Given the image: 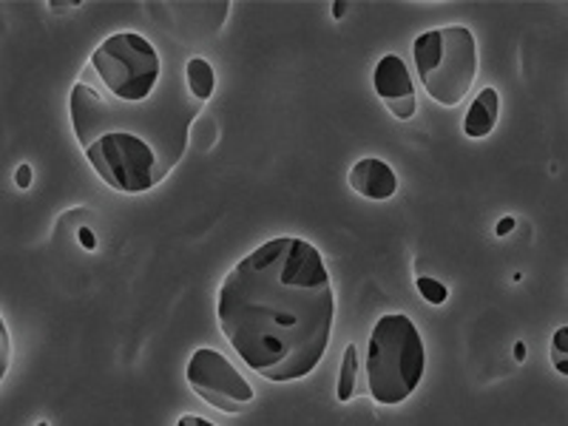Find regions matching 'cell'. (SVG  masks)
I'll use <instances>...</instances> for the list:
<instances>
[{
	"label": "cell",
	"instance_id": "cell-2",
	"mask_svg": "<svg viewBox=\"0 0 568 426\" xmlns=\"http://www.w3.org/2000/svg\"><path fill=\"white\" fill-rule=\"evenodd\" d=\"M222 336L267 382L307 378L324 358L336 322V293L316 245L276 236L222 278Z\"/></svg>",
	"mask_w": 568,
	"mask_h": 426
},
{
	"label": "cell",
	"instance_id": "cell-4",
	"mask_svg": "<svg viewBox=\"0 0 568 426\" xmlns=\"http://www.w3.org/2000/svg\"><path fill=\"white\" fill-rule=\"evenodd\" d=\"M424 91L444 109H458L478 78V43L466 27L429 29L413 45Z\"/></svg>",
	"mask_w": 568,
	"mask_h": 426
},
{
	"label": "cell",
	"instance_id": "cell-17",
	"mask_svg": "<svg viewBox=\"0 0 568 426\" xmlns=\"http://www.w3.org/2000/svg\"><path fill=\"white\" fill-rule=\"evenodd\" d=\"M333 12H336V18L342 20V14L347 12V3H333Z\"/></svg>",
	"mask_w": 568,
	"mask_h": 426
},
{
	"label": "cell",
	"instance_id": "cell-18",
	"mask_svg": "<svg viewBox=\"0 0 568 426\" xmlns=\"http://www.w3.org/2000/svg\"><path fill=\"white\" fill-rule=\"evenodd\" d=\"M515 355H517V362H524V358H526V347H524V344H517Z\"/></svg>",
	"mask_w": 568,
	"mask_h": 426
},
{
	"label": "cell",
	"instance_id": "cell-19",
	"mask_svg": "<svg viewBox=\"0 0 568 426\" xmlns=\"http://www.w3.org/2000/svg\"><path fill=\"white\" fill-rule=\"evenodd\" d=\"M38 426H49V424H45V420H40V424Z\"/></svg>",
	"mask_w": 568,
	"mask_h": 426
},
{
	"label": "cell",
	"instance_id": "cell-12",
	"mask_svg": "<svg viewBox=\"0 0 568 426\" xmlns=\"http://www.w3.org/2000/svg\"><path fill=\"white\" fill-rule=\"evenodd\" d=\"M415 287H418V293H420V296H424L429 304H444L446 298H449V291H446V287L438 282V278L418 276V278H415Z\"/></svg>",
	"mask_w": 568,
	"mask_h": 426
},
{
	"label": "cell",
	"instance_id": "cell-16",
	"mask_svg": "<svg viewBox=\"0 0 568 426\" xmlns=\"http://www.w3.org/2000/svg\"><path fill=\"white\" fill-rule=\"evenodd\" d=\"M80 240H83V247L85 251H94V233H89V231H80Z\"/></svg>",
	"mask_w": 568,
	"mask_h": 426
},
{
	"label": "cell",
	"instance_id": "cell-5",
	"mask_svg": "<svg viewBox=\"0 0 568 426\" xmlns=\"http://www.w3.org/2000/svg\"><path fill=\"white\" fill-rule=\"evenodd\" d=\"M187 384L200 395L205 404L213 409H220L225 415H240L245 413L253 404L256 393H253L251 382L240 369L227 362L220 349L200 347L191 362H187Z\"/></svg>",
	"mask_w": 568,
	"mask_h": 426
},
{
	"label": "cell",
	"instance_id": "cell-10",
	"mask_svg": "<svg viewBox=\"0 0 568 426\" xmlns=\"http://www.w3.org/2000/svg\"><path fill=\"white\" fill-rule=\"evenodd\" d=\"M355 387H358V347H355V344H347L342 367H338L336 398L342 400V404H347V400L355 395Z\"/></svg>",
	"mask_w": 568,
	"mask_h": 426
},
{
	"label": "cell",
	"instance_id": "cell-3",
	"mask_svg": "<svg viewBox=\"0 0 568 426\" xmlns=\"http://www.w3.org/2000/svg\"><path fill=\"white\" fill-rule=\"evenodd\" d=\"M426 349L407 313H387L375 322L367 344V387L375 404L393 407L418 389Z\"/></svg>",
	"mask_w": 568,
	"mask_h": 426
},
{
	"label": "cell",
	"instance_id": "cell-13",
	"mask_svg": "<svg viewBox=\"0 0 568 426\" xmlns=\"http://www.w3.org/2000/svg\"><path fill=\"white\" fill-rule=\"evenodd\" d=\"M14 182H18V187L32 185V169H29V165H20L18 174H14Z\"/></svg>",
	"mask_w": 568,
	"mask_h": 426
},
{
	"label": "cell",
	"instance_id": "cell-6",
	"mask_svg": "<svg viewBox=\"0 0 568 426\" xmlns=\"http://www.w3.org/2000/svg\"><path fill=\"white\" fill-rule=\"evenodd\" d=\"M373 85L375 94H378L382 103L389 109V114L398 116V120H413L415 109H418L415 83L407 63H404L398 54H384V58L375 63Z\"/></svg>",
	"mask_w": 568,
	"mask_h": 426
},
{
	"label": "cell",
	"instance_id": "cell-14",
	"mask_svg": "<svg viewBox=\"0 0 568 426\" xmlns=\"http://www.w3.org/2000/svg\"><path fill=\"white\" fill-rule=\"evenodd\" d=\"M176 426H216V424H211V420L200 418V415H182V418L176 420Z\"/></svg>",
	"mask_w": 568,
	"mask_h": 426
},
{
	"label": "cell",
	"instance_id": "cell-1",
	"mask_svg": "<svg viewBox=\"0 0 568 426\" xmlns=\"http://www.w3.org/2000/svg\"><path fill=\"white\" fill-rule=\"evenodd\" d=\"M202 105L176 49L165 58L145 34L116 32L85 60L69 114L100 180L120 194H145L182 162Z\"/></svg>",
	"mask_w": 568,
	"mask_h": 426
},
{
	"label": "cell",
	"instance_id": "cell-8",
	"mask_svg": "<svg viewBox=\"0 0 568 426\" xmlns=\"http://www.w3.org/2000/svg\"><path fill=\"white\" fill-rule=\"evenodd\" d=\"M497 116H500V98H497L495 89H484L475 98L471 109L464 116V134L471 140H484L495 131Z\"/></svg>",
	"mask_w": 568,
	"mask_h": 426
},
{
	"label": "cell",
	"instance_id": "cell-9",
	"mask_svg": "<svg viewBox=\"0 0 568 426\" xmlns=\"http://www.w3.org/2000/svg\"><path fill=\"white\" fill-rule=\"evenodd\" d=\"M185 78L194 98L200 103H207L213 98V85H216V74H213V65L205 58H187L185 60Z\"/></svg>",
	"mask_w": 568,
	"mask_h": 426
},
{
	"label": "cell",
	"instance_id": "cell-11",
	"mask_svg": "<svg viewBox=\"0 0 568 426\" xmlns=\"http://www.w3.org/2000/svg\"><path fill=\"white\" fill-rule=\"evenodd\" d=\"M551 367L568 378V327H560L551 338Z\"/></svg>",
	"mask_w": 568,
	"mask_h": 426
},
{
	"label": "cell",
	"instance_id": "cell-7",
	"mask_svg": "<svg viewBox=\"0 0 568 426\" xmlns=\"http://www.w3.org/2000/svg\"><path fill=\"white\" fill-rule=\"evenodd\" d=\"M349 187L364 200L384 202L398 191V176L384 160L367 156V160L355 162L349 171Z\"/></svg>",
	"mask_w": 568,
	"mask_h": 426
},
{
	"label": "cell",
	"instance_id": "cell-15",
	"mask_svg": "<svg viewBox=\"0 0 568 426\" xmlns=\"http://www.w3.org/2000/svg\"><path fill=\"white\" fill-rule=\"evenodd\" d=\"M515 231V220L511 216H506L504 222H497V236H506V233Z\"/></svg>",
	"mask_w": 568,
	"mask_h": 426
}]
</instances>
